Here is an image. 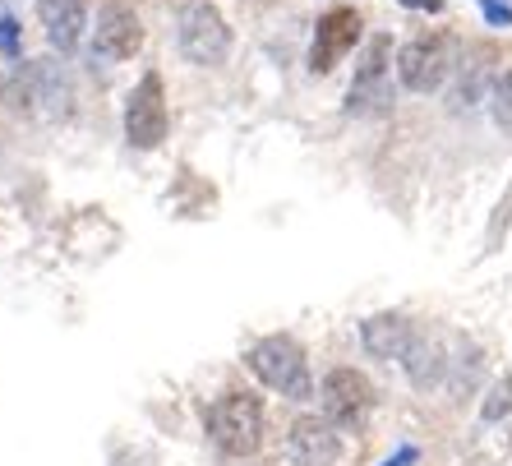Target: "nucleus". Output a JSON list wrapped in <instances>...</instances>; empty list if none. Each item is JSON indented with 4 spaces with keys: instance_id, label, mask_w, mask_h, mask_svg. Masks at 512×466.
<instances>
[{
    "instance_id": "f257e3e1",
    "label": "nucleus",
    "mask_w": 512,
    "mask_h": 466,
    "mask_svg": "<svg viewBox=\"0 0 512 466\" xmlns=\"http://www.w3.org/2000/svg\"><path fill=\"white\" fill-rule=\"evenodd\" d=\"M250 370L263 388H273V393L291 397V402L314 397L310 360H305V351H300L296 337L273 333V337H263V342H254L250 347Z\"/></svg>"
},
{
    "instance_id": "f03ea898",
    "label": "nucleus",
    "mask_w": 512,
    "mask_h": 466,
    "mask_svg": "<svg viewBox=\"0 0 512 466\" xmlns=\"http://www.w3.org/2000/svg\"><path fill=\"white\" fill-rule=\"evenodd\" d=\"M208 439L227 457H250L263 443V402L254 393H222L208 407Z\"/></svg>"
},
{
    "instance_id": "7ed1b4c3",
    "label": "nucleus",
    "mask_w": 512,
    "mask_h": 466,
    "mask_svg": "<svg viewBox=\"0 0 512 466\" xmlns=\"http://www.w3.org/2000/svg\"><path fill=\"white\" fill-rule=\"evenodd\" d=\"M457 70V42L439 28L411 37L402 51H397V79H402L411 93H434L443 88V79Z\"/></svg>"
},
{
    "instance_id": "20e7f679",
    "label": "nucleus",
    "mask_w": 512,
    "mask_h": 466,
    "mask_svg": "<svg viewBox=\"0 0 512 466\" xmlns=\"http://www.w3.org/2000/svg\"><path fill=\"white\" fill-rule=\"evenodd\" d=\"M176 42H180V56L190 65H222L231 56V28L222 19L217 5L208 0H190L176 19Z\"/></svg>"
},
{
    "instance_id": "39448f33",
    "label": "nucleus",
    "mask_w": 512,
    "mask_h": 466,
    "mask_svg": "<svg viewBox=\"0 0 512 466\" xmlns=\"http://www.w3.org/2000/svg\"><path fill=\"white\" fill-rule=\"evenodd\" d=\"M125 139H130L139 153H153L162 139H167V88H162V74L148 70L134 84L130 102H125Z\"/></svg>"
},
{
    "instance_id": "423d86ee",
    "label": "nucleus",
    "mask_w": 512,
    "mask_h": 466,
    "mask_svg": "<svg viewBox=\"0 0 512 466\" xmlns=\"http://www.w3.org/2000/svg\"><path fill=\"white\" fill-rule=\"evenodd\" d=\"M388 65H393V37L379 33L370 47H365V56H360L351 93H346V111H351V116L388 107Z\"/></svg>"
},
{
    "instance_id": "0eeeda50",
    "label": "nucleus",
    "mask_w": 512,
    "mask_h": 466,
    "mask_svg": "<svg viewBox=\"0 0 512 466\" xmlns=\"http://www.w3.org/2000/svg\"><path fill=\"white\" fill-rule=\"evenodd\" d=\"M286 457L296 466H337L346 457L342 430L328 416H300L286 430Z\"/></svg>"
},
{
    "instance_id": "6e6552de",
    "label": "nucleus",
    "mask_w": 512,
    "mask_h": 466,
    "mask_svg": "<svg viewBox=\"0 0 512 466\" xmlns=\"http://www.w3.org/2000/svg\"><path fill=\"white\" fill-rule=\"evenodd\" d=\"M319 402H323V416L333 420L337 430H346V425H360L365 411L374 407V388L360 370H346L342 365V370H333L328 379H323Z\"/></svg>"
},
{
    "instance_id": "1a4fd4ad",
    "label": "nucleus",
    "mask_w": 512,
    "mask_h": 466,
    "mask_svg": "<svg viewBox=\"0 0 512 466\" xmlns=\"http://www.w3.org/2000/svg\"><path fill=\"white\" fill-rule=\"evenodd\" d=\"M143 47V24L134 14L130 0H107L97 14V33H93V56L102 60H130Z\"/></svg>"
},
{
    "instance_id": "9d476101",
    "label": "nucleus",
    "mask_w": 512,
    "mask_h": 466,
    "mask_svg": "<svg viewBox=\"0 0 512 466\" xmlns=\"http://www.w3.org/2000/svg\"><path fill=\"white\" fill-rule=\"evenodd\" d=\"M360 14L356 10H328L319 19V28H314V47H310V70L314 74H328L337 70V60L346 56V51L360 42Z\"/></svg>"
},
{
    "instance_id": "9b49d317",
    "label": "nucleus",
    "mask_w": 512,
    "mask_h": 466,
    "mask_svg": "<svg viewBox=\"0 0 512 466\" xmlns=\"http://www.w3.org/2000/svg\"><path fill=\"white\" fill-rule=\"evenodd\" d=\"M360 342L370 351L374 360H406L411 342H416V323L406 319V314H370V319L360 323Z\"/></svg>"
},
{
    "instance_id": "f8f14e48",
    "label": "nucleus",
    "mask_w": 512,
    "mask_h": 466,
    "mask_svg": "<svg viewBox=\"0 0 512 466\" xmlns=\"http://www.w3.org/2000/svg\"><path fill=\"white\" fill-rule=\"evenodd\" d=\"M37 19L47 28V42L56 51H74L84 37V0H37Z\"/></svg>"
},
{
    "instance_id": "ddd939ff",
    "label": "nucleus",
    "mask_w": 512,
    "mask_h": 466,
    "mask_svg": "<svg viewBox=\"0 0 512 466\" xmlns=\"http://www.w3.org/2000/svg\"><path fill=\"white\" fill-rule=\"evenodd\" d=\"M402 365H406V374H411L416 388H434V383H443L448 370H453L443 337H429V333H416V342H411V351H406Z\"/></svg>"
},
{
    "instance_id": "4468645a",
    "label": "nucleus",
    "mask_w": 512,
    "mask_h": 466,
    "mask_svg": "<svg viewBox=\"0 0 512 466\" xmlns=\"http://www.w3.org/2000/svg\"><path fill=\"white\" fill-rule=\"evenodd\" d=\"M494 47H466L462 60H457V88H453V102L457 107H476L480 97H485V84L489 74H494Z\"/></svg>"
},
{
    "instance_id": "2eb2a0df",
    "label": "nucleus",
    "mask_w": 512,
    "mask_h": 466,
    "mask_svg": "<svg viewBox=\"0 0 512 466\" xmlns=\"http://www.w3.org/2000/svg\"><path fill=\"white\" fill-rule=\"evenodd\" d=\"M503 416H512V379L494 383L485 397V407H480V420H503Z\"/></svg>"
},
{
    "instance_id": "dca6fc26",
    "label": "nucleus",
    "mask_w": 512,
    "mask_h": 466,
    "mask_svg": "<svg viewBox=\"0 0 512 466\" xmlns=\"http://www.w3.org/2000/svg\"><path fill=\"white\" fill-rule=\"evenodd\" d=\"M494 120H499L503 130H512V70L499 74V84H494V102H489Z\"/></svg>"
},
{
    "instance_id": "f3484780",
    "label": "nucleus",
    "mask_w": 512,
    "mask_h": 466,
    "mask_svg": "<svg viewBox=\"0 0 512 466\" xmlns=\"http://www.w3.org/2000/svg\"><path fill=\"white\" fill-rule=\"evenodd\" d=\"M19 19L14 14H0V56H10V60H19Z\"/></svg>"
},
{
    "instance_id": "a211bd4d",
    "label": "nucleus",
    "mask_w": 512,
    "mask_h": 466,
    "mask_svg": "<svg viewBox=\"0 0 512 466\" xmlns=\"http://www.w3.org/2000/svg\"><path fill=\"white\" fill-rule=\"evenodd\" d=\"M480 5H485V19H489V24H499V28L512 24V10L503 5V0H480Z\"/></svg>"
},
{
    "instance_id": "6ab92c4d",
    "label": "nucleus",
    "mask_w": 512,
    "mask_h": 466,
    "mask_svg": "<svg viewBox=\"0 0 512 466\" xmlns=\"http://www.w3.org/2000/svg\"><path fill=\"white\" fill-rule=\"evenodd\" d=\"M411 462H416V448H402V453H397V457H388V462H383V466H411Z\"/></svg>"
},
{
    "instance_id": "aec40b11",
    "label": "nucleus",
    "mask_w": 512,
    "mask_h": 466,
    "mask_svg": "<svg viewBox=\"0 0 512 466\" xmlns=\"http://www.w3.org/2000/svg\"><path fill=\"white\" fill-rule=\"evenodd\" d=\"M406 10H443V0H402Z\"/></svg>"
}]
</instances>
